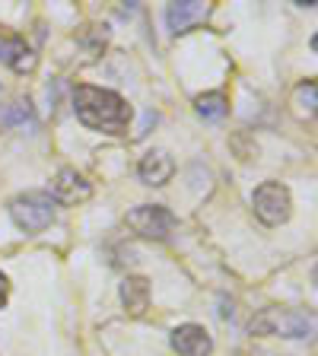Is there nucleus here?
<instances>
[{
    "label": "nucleus",
    "mask_w": 318,
    "mask_h": 356,
    "mask_svg": "<svg viewBox=\"0 0 318 356\" xmlns=\"http://www.w3.org/2000/svg\"><path fill=\"white\" fill-rule=\"evenodd\" d=\"M296 99L303 102V108L305 111H315V83H303V86L296 89Z\"/></svg>",
    "instance_id": "4468645a"
},
{
    "label": "nucleus",
    "mask_w": 318,
    "mask_h": 356,
    "mask_svg": "<svg viewBox=\"0 0 318 356\" xmlns=\"http://www.w3.org/2000/svg\"><path fill=\"white\" fill-rule=\"evenodd\" d=\"M0 124L7 127H35V115H32V102L29 99H16L13 105H7V108H0Z\"/></svg>",
    "instance_id": "f8f14e48"
},
{
    "label": "nucleus",
    "mask_w": 318,
    "mask_h": 356,
    "mask_svg": "<svg viewBox=\"0 0 318 356\" xmlns=\"http://www.w3.org/2000/svg\"><path fill=\"white\" fill-rule=\"evenodd\" d=\"M194 108H198L200 118L216 121V118H223V115L230 111V102H226V96H223V92H204V96L194 99Z\"/></svg>",
    "instance_id": "ddd939ff"
},
{
    "label": "nucleus",
    "mask_w": 318,
    "mask_h": 356,
    "mask_svg": "<svg viewBox=\"0 0 318 356\" xmlns=\"http://www.w3.org/2000/svg\"><path fill=\"white\" fill-rule=\"evenodd\" d=\"M207 16H210V7L204 0H175V3H169V10H166V22H169V29L175 32V35L188 32L191 26H198V22H204Z\"/></svg>",
    "instance_id": "0eeeda50"
},
{
    "label": "nucleus",
    "mask_w": 318,
    "mask_h": 356,
    "mask_svg": "<svg viewBox=\"0 0 318 356\" xmlns=\"http://www.w3.org/2000/svg\"><path fill=\"white\" fill-rule=\"evenodd\" d=\"M74 111L83 127L102 131V134H125L134 115L125 96L111 92V89H102V86H77Z\"/></svg>",
    "instance_id": "f257e3e1"
},
{
    "label": "nucleus",
    "mask_w": 318,
    "mask_h": 356,
    "mask_svg": "<svg viewBox=\"0 0 318 356\" xmlns=\"http://www.w3.org/2000/svg\"><path fill=\"white\" fill-rule=\"evenodd\" d=\"M93 194V185L77 169H61L54 175V200L61 204H83Z\"/></svg>",
    "instance_id": "1a4fd4ad"
},
{
    "label": "nucleus",
    "mask_w": 318,
    "mask_h": 356,
    "mask_svg": "<svg viewBox=\"0 0 318 356\" xmlns=\"http://www.w3.org/2000/svg\"><path fill=\"white\" fill-rule=\"evenodd\" d=\"M252 207L264 226H280L289 220L293 213V197H289V188L280 181H264V185L255 188L252 194Z\"/></svg>",
    "instance_id": "20e7f679"
},
{
    "label": "nucleus",
    "mask_w": 318,
    "mask_h": 356,
    "mask_svg": "<svg viewBox=\"0 0 318 356\" xmlns=\"http://www.w3.org/2000/svg\"><path fill=\"white\" fill-rule=\"evenodd\" d=\"M137 175H141L143 185L159 188L175 175V163H172V156L166 153V149H150L141 159V165H137Z\"/></svg>",
    "instance_id": "6e6552de"
},
{
    "label": "nucleus",
    "mask_w": 318,
    "mask_h": 356,
    "mask_svg": "<svg viewBox=\"0 0 318 356\" xmlns=\"http://www.w3.org/2000/svg\"><path fill=\"white\" fill-rule=\"evenodd\" d=\"M248 331L258 337H309L312 334V318L296 309H261L258 315H252Z\"/></svg>",
    "instance_id": "f03ea898"
},
{
    "label": "nucleus",
    "mask_w": 318,
    "mask_h": 356,
    "mask_svg": "<svg viewBox=\"0 0 318 356\" xmlns=\"http://www.w3.org/2000/svg\"><path fill=\"white\" fill-rule=\"evenodd\" d=\"M127 226H131L137 236L163 242V238H169V232L175 229V213L166 210L163 204H141V207L127 210Z\"/></svg>",
    "instance_id": "39448f33"
},
{
    "label": "nucleus",
    "mask_w": 318,
    "mask_h": 356,
    "mask_svg": "<svg viewBox=\"0 0 318 356\" xmlns=\"http://www.w3.org/2000/svg\"><path fill=\"white\" fill-rule=\"evenodd\" d=\"M169 341L178 356H210L214 353V341H210V334L204 325H191V321H188V325H178Z\"/></svg>",
    "instance_id": "423d86ee"
},
{
    "label": "nucleus",
    "mask_w": 318,
    "mask_h": 356,
    "mask_svg": "<svg viewBox=\"0 0 318 356\" xmlns=\"http://www.w3.org/2000/svg\"><path fill=\"white\" fill-rule=\"evenodd\" d=\"M54 213H58V200L45 191H26L10 200V220H13L22 232L48 229L54 222Z\"/></svg>",
    "instance_id": "7ed1b4c3"
},
{
    "label": "nucleus",
    "mask_w": 318,
    "mask_h": 356,
    "mask_svg": "<svg viewBox=\"0 0 318 356\" xmlns=\"http://www.w3.org/2000/svg\"><path fill=\"white\" fill-rule=\"evenodd\" d=\"M121 302L131 315H143L150 309V280L147 277H125L121 283Z\"/></svg>",
    "instance_id": "9b49d317"
},
{
    "label": "nucleus",
    "mask_w": 318,
    "mask_h": 356,
    "mask_svg": "<svg viewBox=\"0 0 318 356\" xmlns=\"http://www.w3.org/2000/svg\"><path fill=\"white\" fill-rule=\"evenodd\" d=\"M7 299H10V280H7V274L0 270V309L7 305Z\"/></svg>",
    "instance_id": "2eb2a0df"
},
{
    "label": "nucleus",
    "mask_w": 318,
    "mask_h": 356,
    "mask_svg": "<svg viewBox=\"0 0 318 356\" xmlns=\"http://www.w3.org/2000/svg\"><path fill=\"white\" fill-rule=\"evenodd\" d=\"M0 60L10 67V70H16V74H32L38 64L35 51H32L29 44L22 42V38H7L0 35Z\"/></svg>",
    "instance_id": "9d476101"
}]
</instances>
